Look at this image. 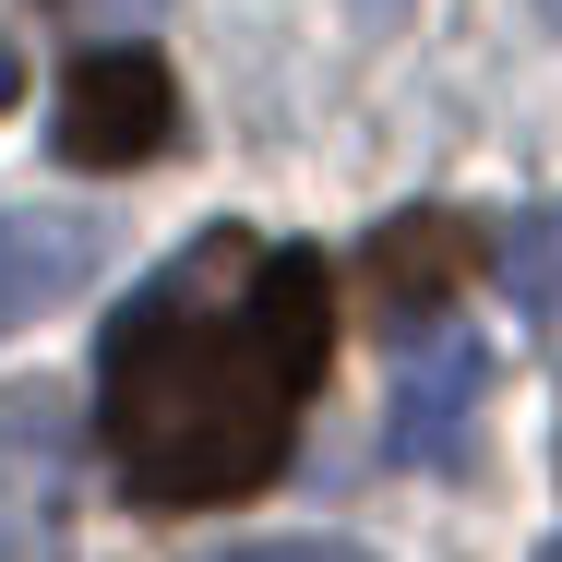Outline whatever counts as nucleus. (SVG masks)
<instances>
[{
	"label": "nucleus",
	"instance_id": "obj_1",
	"mask_svg": "<svg viewBox=\"0 0 562 562\" xmlns=\"http://www.w3.org/2000/svg\"><path fill=\"white\" fill-rule=\"evenodd\" d=\"M336 300L312 251H276L251 227H204L180 263H156L109 324L97 359V431L132 503H239L300 443V395L324 383Z\"/></svg>",
	"mask_w": 562,
	"mask_h": 562
},
{
	"label": "nucleus",
	"instance_id": "obj_2",
	"mask_svg": "<svg viewBox=\"0 0 562 562\" xmlns=\"http://www.w3.org/2000/svg\"><path fill=\"white\" fill-rule=\"evenodd\" d=\"M503 239H479V216H395L371 239V263H359V288H371V324L407 347L454 336V300H467V276L491 263Z\"/></svg>",
	"mask_w": 562,
	"mask_h": 562
},
{
	"label": "nucleus",
	"instance_id": "obj_3",
	"mask_svg": "<svg viewBox=\"0 0 562 562\" xmlns=\"http://www.w3.org/2000/svg\"><path fill=\"white\" fill-rule=\"evenodd\" d=\"M168 144H180V85L144 48L72 60V85H60V156L72 168H156Z\"/></svg>",
	"mask_w": 562,
	"mask_h": 562
},
{
	"label": "nucleus",
	"instance_id": "obj_4",
	"mask_svg": "<svg viewBox=\"0 0 562 562\" xmlns=\"http://www.w3.org/2000/svg\"><path fill=\"white\" fill-rule=\"evenodd\" d=\"M479 395H491V359H479V336H431V347H407L395 454H407V467H467V443H479Z\"/></svg>",
	"mask_w": 562,
	"mask_h": 562
},
{
	"label": "nucleus",
	"instance_id": "obj_5",
	"mask_svg": "<svg viewBox=\"0 0 562 562\" xmlns=\"http://www.w3.org/2000/svg\"><path fill=\"white\" fill-rule=\"evenodd\" d=\"M85 276H97V227L85 216H12L0 204V336L36 324V312H60Z\"/></svg>",
	"mask_w": 562,
	"mask_h": 562
},
{
	"label": "nucleus",
	"instance_id": "obj_6",
	"mask_svg": "<svg viewBox=\"0 0 562 562\" xmlns=\"http://www.w3.org/2000/svg\"><path fill=\"white\" fill-rule=\"evenodd\" d=\"M491 276L515 288V312H527L539 336H562V204H527V216L503 227V251H491Z\"/></svg>",
	"mask_w": 562,
	"mask_h": 562
},
{
	"label": "nucleus",
	"instance_id": "obj_7",
	"mask_svg": "<svg viewBox=\"0 0 562 562\" xmlns=\"http://www.w3.org/2000/svg\"><path fill=\"white\" fill-rule=\"evenodd\" d=\"M204 562H336L324 539H227V551H204Z\"/></svg>",
	"mask_w": 562,
	"mask_h": 562
},
{
	"label": "nucleus",
	"instance_id": "obj_8",
	"mask_svg": "<svg viewBox=\"0 0 562 562\" xmlns=\"http://www.w3.org/2000/svg\"><path fill=\"white\" fill-rule=\"evenodd\" d=\"M12 85H24V60H12V36H0V109H12Z\"/></svg>",
	"mask_w": 562,
	"mask_h": 562
}]
</instances>
